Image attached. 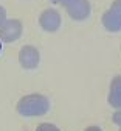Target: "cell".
I'll use <instances>...</instances> for the list:
<instances>
[{
    "label": "cell",
    "mask_w": 121,
    "mask_h": 131,
    "mask_svg": "<svg viewBox=\"0 0 121 131\" xmlns=\"http://www.w3.org/2000/svg\"><path fill=\"white\" fill-rule=\"evenodd\" d=\"M22 35V24L19 20H5L0 25V39L5 42H14Z\"/></svg>",
    "instance_id": "4"
},
{
    "label": "cell",
    "mask_w": 121,
    "mask_h": 131,
    "mask_svg": "<svg viewBox=\"0 0 121 131\" xmlns=\"http://www.w3.org/2000/svg\"><path fill=\"white\" fill-rule=\"evenodd\" d=\"M0 52H2V42H0Z\"/></svg>",
    "instance_id": "12"
},
{
    "label": "cell",
    "mask_w": 121,
    "mask_h": 131,
    "mask_svg": "<svg viewBox=\"0 0 121 131\" xmlns=\"http://www.w3.org/2000/svg\"><path fill=\"white\" fill-rule=\"evenodd\" d=\"M113 122H115L118 126H121V111H118V112L113 114Z\"/></svg>",
    "instance_id": "9"
},
{
    "label": "cell",
    "mask_w": 121,
    "mask_h": 131,
    "mask_svg": "<svg viewBox=\"0 0 121 131\" xmlns=\"http://www.w3.org/2000/svg\"><path fill=\"white\" fill-rule=\"evenodd\" d=\"M51 2L64 5L70 17L75 20H84L90 16V3L87 0H51Z\"/></svg>",
    "instance_id": "2"
},
{
    "label": "cell",
    "mask_w": 121,
    "mask_h": 131,
    "mask_svg": "<svg viewBox=\"0 0 121 131\" xmlns=\"http://www.w3.org/2000/svg\"><path fill=\"white\" fill-rule=\"evenodd\" d=\"M19 59H20V64L25 69H34V67H37V64H39V52L34 47L26 45L20 50Z\"/></svg>",
    "instance_id": "5"
},
{
    "label": "cell",
    "mask_w": 121,
    "mask_h": 131,
    "mask_svg": "<svg viewBox=\"0 0 121 131\" xmlns=\"http://www.w3.org/2000/svg\"><path fill=\"white\" fill-rule=\"evenodd\" d=\"M85 131H101V128H98V126H90V128H87Z\"/></svg>",
    "instance_id": "11"
},
{
    "label": "cell",
    "mask_w": 121,
    "mask_h": 131,
    "mask_svg": "<svg viewBox=\"0 0 121 131\" xmlns=\"http://www.w3.org/2000/svg\"><path fill=\"white\" fill-rule=\"evenodd\" d=\"M102 25L109 31L121 30V0H116L110 9L102 16Z\"/></svg>",
    "instance_id": "3"
},
{
    "label": "cell",
    "mask_w": 121,
    "mask_h": 131,
    "mask_svg": "<svg viewBox=\"0 0 121 131\" xmlns=\"http://www.w3.org/2000/svg\"><path fill=\"white\" fill-rule=\"evenodd\" d=\"M5 20H6V11H5V8L0 6V25H2Z\"/></svg>",
    "instance_id": "10"
},
{
    "label": "cell",
    "mask_w": 121,
    "mask_h": 131,
    "mask_svg": "<svg viewBox=\"0 0 121 131\" xmlns=\"http://www.w3.org/2000/svg\"><path fill=\"white\" fill-rule=\"evenodd\" d=\"M39 22L45 31H56L61 25V16L55 9H47L41 14Z\"/></svg>",
    "instance_id": "6"
},
{
    "label": "cell",
    "mask_w": 121,
    "mask_h": 131,
    "mask_svg": "<svg viewBox=\"0 0 121 131\" xmlns=\"http://www.w3.org/2000/svg\"><path fill=\"white\" fill-rule=\"evenodd\" d=\"M109 103L113 108H121V77L113 78L109 92Z\"/></svg>",
    "instance_id": "7"
},
{
    "label": "cell",
    "mask_w": 121,
    "mask_h": 131,
    "mask_svg": "<svg viewBox=\"0 0 121 131\" xmlns=\"http://www.w3.org/2000/svg\"><path fill=\"white\" fill-rule=\"evenodd\" d=\"M36 131H59V129L51 123H42V125H39V128Z\"/></svg>",
    "instance_id": "8"
},
{
    "label": "cell",
    "mask_w": 121,
    "mask_h": 131,
    "mask_svg": "<svg viewBox=\"0 0 121 131\" xmlns=\"http://www.w3.org/2000/svg\"><path fill=\"white\" fill-rule=\"evenodd\" d=\"M48 108H50L48 100L44 95H37V94L26 95L17 103V111H19V114L26 116V117L42 116V114H45L48 111Z\"/></svg>",
    "instance_id": "1"
}]
</instances>
